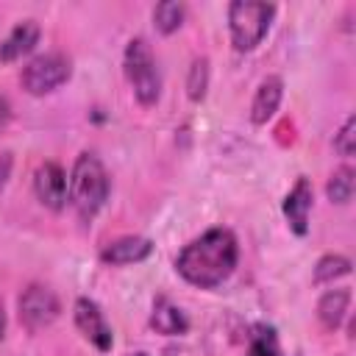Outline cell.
Instances as JSON below:
<instances>
[{"label":"cell","mask_w":356,"mask_h":356,"mask_svg":"<svg viewBox=\"0 0 356 356\" xmlns=\"http://www.w3.org/2000/svg\"><path fill=\"white\" fill-rule=\"evenodd\" d=\"M39 25L33 22V19H22V22H17L11 31H8V36L0 42V61H17V58H22L25 53H31L33 47H36V42H39Z\"/></svg>","instance_id":"obj_13"},{"label":"cell","mask_w":356,"mask_h":356,"mask_svg":"<svg viewBox=\"0 0 356 356\" xmlns=\"http://www.w3.org/2000/svg\"><path fill=\"white\" fill-rule=\"evenodd\" d=\"M275 19V6L273 3H259V0H234L228 6V33L231 44L239 53H250L261 44L267 36L270 25Z\"/></svg>","instance_id":"obj_3"},{"label":"cell","mask_w":356,"mask_h":356,"mask_svg":"<svg viewBox=\"0 0 356 356\" xmlns=\"http://www.w3.org/2000/svg\"><path fill=\"white\" fill-rule=\"evenodd\" d=\"M122 70H125V78H128L131 92L139 100V106H145V108L156 106L161 97V72H159V61H156L150 44L142 36H136L125 44Z\"/></svg>","instance_id":"obj_4"},{"label":"cell","mask_w":356,"mask_h":356,"mask_svg":"<svg viewBox=\"0 0 356 356\" xmlns=\"http://www.w3.org/2000/svg\"><path fill=\"white\" fill-rule=\"evenodd\" d=\"M348 312H350V289H328L317 300V320L325 331L339 328Z\"/></svg>","instance_id":"obj_14"},{"label":"cell","mask_w":356,"mask_h":356,"mask_svg":"<svg viewBox=\"0 0 356 356\" xmlns=\"http://www.w3.org/2000/svg\"><path fill=\"white\" fill-rule=\"evenodd\" d=\"M184 17H186V6L178 3V0H161V3H156V8H153V25H156V31L164 33V36L175 33V31L184 25Z\"/></svg>","instance_id":"obj_15"},{"label":"cell","mask_w":356,"mask_h":356,"mask_svg":"<svg viewBox=\"0 0 356 356\" xmlns=\"http://www.w3.org/2000/svg\"><path fill=\"white\" fill-rule=\"evenodd\" d=\"M312 203H314V189H312L309 178H298V181L292 184V189L286 192L284 203H281V211H284L289 228H292L298 236H306V234H309Z\"/></svg>","instance_id":"obj_9"},{"label":"cell","mask_w":356,"mask_h":356,"mask_svg":"<svg viewBox=\"0 0 356 356\" xmlns=\"http://www.w3.org/2000/svg\"><path fill=\"white\" fill-rule=\"evenodd\" d=\"M353 192H356V172H353L348 164L339 167V170H334L331 178H328V184H325V195H328V200L345 206V203H350Z\"/></svg>","instance_id":"obj_16"},{"label":"cell","mask_w":356,"mask_h":356,"mask_svg":"<svg viewBox=\"0 0 356 356\" xmlns=\"http://www.w3.org/2000/svg\"><path fill=\"white\" fill-rule=\"evenodd\" d=\"M70 78H72V61L64 53H42L22 67L19 83L28 95L42 97L64 86Z\"/></svg>","instance_id":"obj_5"},{"label":"cell","mask_w":356,"mask_h":356,"mask_svg":"<svg viewBox=\"0 0 356 356\" xmlns=\"http://www.w3.org/2000/svg\"><path fill=\"white\" fill-rule=\"evenodd\" d=\"M350 273V259L342 253H325L314 264V284H331Z\"/></svg>","instance_id":"obj_17"},{"label":"cell","mask_w":356,"mask_h":356,"mask_svg":"<svg viewBox=\"0 0 356 356\" xmlns=\"http://www.w3.org/2000/svg\"><path fill=\"white\" fill-rule=\"evenodd\" d=\"M206 89H209V58L197 56L192 58V67L186 75V95L192 103H200L206 97Z\"/></svg>","instance_id":"obj_18"},{"label":"cell","mask_w":356,"mask_h":356,"mask_svg":"<svg viewBox=\"0 0 356 356\" xmlns=\"http://www.w3.org/2000/svg\"><path fill=\"white\" fill-rule=\"evenodd\" d=\"M3 334H6V309L0 303V339H3Z\"/></svg>","instance_id":"obj_23"},{"label":"cell","mask_w":356,"mask_h":356,"mask_svg":"<svg viewBox=\"0 0 356 356\" xmlns=\"http://www.w3.org/2000/svg\"><path fill=\"white\" fill-rule=\"evenodd\" d=\"M33 195L50 211H61L67 206V172L56 161H42L33 172Z\"/></svg>","instance_id":"obj_8"},{"label":"cell","mask_w":356,"mask_h":356,"mask_svg":"<svg viewBox=\"0 0 356 356\" xmlns=\"http://www.w3.org/2000/svg\"><path fill=\"white\" fill-rule=\"evenodd\" d=\"M239 261V242L228 228H209L175 256L178 275L200 289L220 286Z\"/></svg>","instance_id":"obj_1"},{"label":"cell","mask_w":356,"mask_h":356,"mask_svg":"<svg viewBox=\"0 0 356 356\" xmlns=\"http://www.w3.org/2000/svg\"><path fill=\"white\" fill-rule=\"evenodd\" d=\"M150 253H153V242H150L147 236L128 234V236H120V239L108 242V245L100 250V261L108 264V267H125V264H139V261H145Z\"/></svg>","instance_id":"obj_10"},{"label":"cell","mask_w":356,"mask_h":356,"mask_svg":"<svg viewBox=\"0 0 356 356\" xmlns=\"http://www.w3.org/2000/svg\"><path fill=\"white\" fill-rule=\"evenodd\" d=\"M11 167H14V159H11L8 150H3V153H0V189L8 184V178H11Z\"/></svg>","instance_id":"obj_21"},{"label":"cell","mask_w":356,"mask_h":356,"mask_svg":"<svg viewBox=\"0 0 356 356\" xmlns=\"http://www.w3.org/2000/svg\"><path fill=\"white\" fill-rule=\"evenodd\" d=\"M131 356H150V353H145V350H136V353H131Z\"/></svg>","instance_id":"obj_24"},{"label":"cell","mask_w":356,"mask_h":356,"mask_svg":"<svg viewBox=\"0 0 356 356\" xmlns=\"http://www.w3.org/2000/svg\"><path fill=\"white\" fill-rule=\"evenodd\" d=\"M334 150H337L342 159H350V156L356 153V117H353V114L342 122L339 134L334 136Z\"/></svg>","instance_id":"obj_20"},{"label":"cell","mask_w":356,"mask_h":356,"mask_svg":"<svg viewBox=\"0 0 356 356\" xmlns=\"http://www.w3.org/2000/svg\"><path fill=\"white\" fill-rule=\"evenodd\" d=\"M17 312H19V323L28 331H42V328L53 325L56 317L61 314V300L50 286L28 284L17 300Z\"/></svg>","instance_id":"obj_6"},{"label":"cell","mask_w":356,"mask_h":356,"mask_svg":"<svg viewBox=\"0 0 356 356\" xmlns=\"http://www.w3.org/2000/svg\"><path fill=\"white\" fill-rule=\"evenodd\" d=\"M72 320H75V328L81 331V337L95 345L100 353H108L111 345H114V334H111V325L103 314V309L92 300V298H78L75 306H72Z\"/></svg>","instance_id":"obj_7"},{"label":"cell","mask_w":356,"mask_h":356,"mask_svg":"<svg viewBox=\"0 0 356 356\" xmlns=\"http://www.w3.org/2000/svg\"><path fill=\"white\" fill-rule=\"evenodd\" d=\"M8 120H11V103H8L6 95H0V128H3Z\"/></svg>","instance_id":"obj_22"},{"label":"cell","mask_w":356,"mask_h":356,"mask_svg":"<svg viewBox=\"0 0 356 356\" xmlns=\"http://www.w3.org/2000/svg\"><path fill=\"white\" fill-rule=\"evenodd\" d=\"M248 356H284V353H281L275 334L270 328H261L259 334H253V339L248 345Z\"/></svg>","instance_id":"obj_19"},{"label":"cell","mask_w":356,"mask_h":356,"mask_svg":"<svg viewBox=\"0 0 356 356\" xmlns=\"http://www.w3.org/2000/svg\"><path fill=\"white\" fill-rule=\"evenodd\" d=\"M150 328L161 337H181L189 331V320L178 303H172L167 295H159L150 309Z\"/></svg>","instance_id":"obj_12"},{"label":"cell","mask_w":356,"mask_h":356,"mask_svg":"<svg viewBox=\"0 0 356 356\" xmlns=\"http://www.w3.org/2000/svg\"><path fill=\"white\" fill-rule=\"evenodd\" d=\"M108 192H111V178L106 172V164L95 153L83 150L75 159L72 172L67 178V203L75 209V214L83 222H89L106 206Z\"/></svg>","instance_id":"obj_2"},{"label":"cell","mask_w":356,"mask_h":356,"mask_svg":"<svg viewBox=\"0 0 356 356\" xmlns=\"http://www.w3.org/2000/svg\"><path fill=\"white\" fill-rule=\"evenodd\" d=\"M281 100H284V81L278 75H267L259 83V89L250 100V122L253 125H267L275 117Z\"/></svg>","instance_id":"obj_11"}]
</instances>
